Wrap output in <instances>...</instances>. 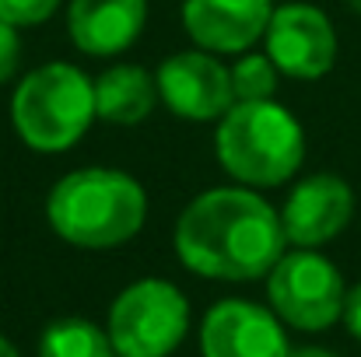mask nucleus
<instances>
[{"label": "nucleus", "instance_id": "2eb2a0df", "mask_svg": "<svg viewBox=\"0 0 361 357\" xmlns=\"http://www.w3.org/2000/svg\"><path fill=\"white\" fill-rule=\"evenodd\" d=\"M228 70H232L235 102H267V99H274L281 70L274 67V60L267 53H242Z\"/></svg>", "mask_w": 361, "mask_h": 357}, {"label": "nucleus", "instance_id": "a211bd4d", "mask_svg": "<svg viewBox=\"0 0 361 357\" xmlns=\"http://www.w3.org/2000/svg\"><path fill=\"white\" fill-rule=\"evenodd\" d=\"M341 319H344L348 333L361 344V280L348 291V298H344V315H341Z\"/></svg>", "mask_w": 361, "mask_h": 357}, {"label": "nucleus", "instance_id": "f3484780", "mask_svg": "<svg viewBox=\"0 0 361 357\" xmlns=\"http://www.w3.org/2000/svg\"><path fill=\"white\" fill-rule=\"evenodd\" d=\"M18 63H21V39H18V28L0 21V84H7L14 74H18Z\"/></svg>", "mask_w": 361, "mask_h": 357}, {"label": "nucleus", "instance_id": "4468645a", "mask_svg": "<svg viewBox=\"0 0 361 357\" xmlns=\"http://www.w3.org/2000/svg\"><path fill=\"white\" fill-rule=\"evenodd\" d=\"M39 357H116L113 340L88 319H56L39 337Z\"/></svg>", "mask_w": 361, "mask_h": 357}, {"label": "nucleus", "instance_id": "f03ea898", "mask_svg": "<svg viewBox=\"0 0 361 357\" xmlns=\"http://www.w3.org/2000/svg\"><path fill=\"white\" fill-rule=\"evenodd\" d=\"M46 221L78 249H116L144 228L147 193L120 168H78L49 189Z\"/></svg>", "mask_w": 361, "mask_h": 357}, {"label": "nucleus", "instance_id": "f257e3e1", "mask_svg": "<svg viewBox=\"0 0 361 357\" xmlns=\"http://www.w3.org/2000/svg\"><path fill=\"white\" fill-rule=\"evenodd\" d=\"M281 214L249 186H218L186 203L176 221L179 263L207 280L245 284L284 256Z\"/></svg>", "mask_w": 361, "mask_h": 357}, {"label": "nucleus", "instance_id": "7ed1b4c3", "mask_svg": "<svg viewBox=\"0 0 361 357\" xmlns=\"http://www.w3.org/2000/svg\"><path fill=\"white\" fill-rule=\"evenodd\" d=\"M221 168L249 189L284 186L305 161V130L281 102H235L218 119Z\"/></svg>", "mask_w": 361, "mask_h": 357}, {"label": "nucleus", "instance_id": "6ab92c4d", "mask_svg": "<svg viewBox=\"0 0 361 357\" xmlns=\"http://www.w3.org/2000/svg\"><path fill=\"white\" fill-rule=\"evenodd\" d=\"M288 357H337V354L326 351V347H298V351H291Z\"/></svg>", "mask_w": 361, "mask_h": 357}, {"label": "nucleus", "instance_id": "9d476101", "mask_svg": "<svg viewBox=\"0 0 361 357\" xmlns=\"http://www.w3.org/2000/svg\"><path fill=\"white\" fill-rule=\"evenodd\" d=\"M351 218H355V189L330 172L302 179L281 211L284 238L295 249H319L334 242L351 225Z\"/></svg>", "mask_w": 361, "mask_h": 357}, {"label": "nucleus", "instance_id": "dca6fc26", "mask_svg": "<svg viewBox=\"0 0 361 357\" xmlns=\"http://www.w3.org/2000/svg\"><path fill=\"white\" fill-rule=\"evenodd\" d=\"M60 0H0V21L14 25V28H28V25H42L56 14Z\"/></svg>", "mask_w": 361, "mask_h": 357}, {"label": "nucleus", "instance_id": "20e7f679", "mask_svg": "<svg viewBox=\"0 0 361 357\" xmlns=\"http://www.w3.org/2000/svg\"><path fill=\"white\" fill-rule=\"evenodd\" d=\"M95 119V81L74 63L35 67L11 99V123L21 144L42 154L71 151Z\"/></svg>", "mask_w": 361, "mask_h": 357}, {"label": "nucleus", "instance_id": "aec40b11", "mask_svg": "<svg viewBox=\"0 0 361 357\" xmlns=\"http://www.w3.org/2000/svg\"><path fill=\"white\" fill-rule=\"evenodd\" d=\"M0 357H21L18 354V347H14L7 337H0Z\"/></svg>", "mask_w": 361, "mask_h": 357}, {"label": "nucleus", "instance_id": "6e6552de", "mask_svg": "<svg viewBox=\"0 0 361 357\" xmlns=\"http://www.w3.org/2000/svg\"><path fill=\"white\" fill-rule=\"evenodd\" d=\"M158 99L190 123H218L232 106V70L207 49H183L172 53L158 74Z\"/></svg>", "mask_w": 361, "mask_h": 357}, {"label": "nucleus", "instance_id": "ddd939ff", "mask_svg": "<svg viewBox=\"0 0 361 357\" xmlns=\"http://www.w3.org/2000/svg\"><path fill=\"white\" fill-rule=\"evenodd\" d=\"M158 106V81L137 63H116L95 77V116L116 126H137Z\"/></svg>", "mask_w": 361, "mask_h": 357}, {"label": "nucleus", "instance_id": "412c9836", "mask_svg": "<svg viewBox=\"0 0 361 357\" xmlns=\"http://www.w3.org/2000/svg\"><path fill=\"white\" fill-rule=\"evenodd\" d=\"M351 4H355V7H358V11H361V0H351Z\"/></svg>", "mask_w": 361, "mask_h": 357}, {"label": "nucleus", "instance_id": "39448f33", "mask_svg": "<svg viewBox=\"0 0 361 357\" xmlns=\"http://www.w3.org/2000/svg\"><path fill=\"white\" fill-rule=\"evenodd\" d=\"M106 333L116 357H169L190 333V301L161 277L133 280L109 305Z\"/></svg>", "mask_w": 361, "mask_h": 357}, {"label": "nucleus", "instance_id": "423d86ee", "mask_svg": "<svg viewBox=\"0 0 361 357\" xmlns=\"http://www.w3.org/2000/svg\"><path fill=\"white\" fill-rule=\"evenodd\" d=\"M267 298L281 322L302 333H323L344 315V277L316 249L284 252L267 273Z\"/></svg>", "mask_w": 361, "mask_h": 357}, {"label": "nucleus", "instance_id": "9b49d317", "mask_svg": "<svg viewBox=\"0 0 361 357\" xmlns=\"http://www.w3.org/2000/svg\"><path fill=\"white\" fill-rule=\"evenodd\" d=\"M274 0H183V25L197 49L214 56L249 53L270 25Z\"/></svg>", "mask_w": 361, "mask_h": 357}, {"label": "nucleus", "instance_id": "f8f14e48", "mask_svg": "<svg viewBox=\"0 0 361 357\" xmlns=\"http://www.w3.org/2000/svg\"><path fill=\"white\" fill-rule=\"evenodd\" d=\"M147 21V0H71L67 32L88 56L126 53Z\"/></svg>", "mask_w": 361, "mask_h": 357}, {"label": "nucleus", "instance_id": "0eeeda50", "mask_svg": "<svg viewBox=\"0 0 361 357\" xmlns=\"http://www.w3.org/2000/svg\"><path fill=\"white\" fill-rule=\"evenodd\" d=\"M267 56L284 77L319 81L337 63L334 21L312 4H281L267 25Z\"/></svg>", "mask_w": 361, "mask_h": 357}, {"label": "nucleus", "instance_id": "1a4fd4ad", "mask_svg": "<svg viewBox=\"0 0 361 357\" xmlns=\"http://www.w3.org/2000/svg\"><path fill=\"white\" fill-rule=\"evenodd\" d=\"M200 354L204 357H288L284 322L274 308H263L245 298L218 301L200 322Z\"/></svg>", "mask_w": 361, "mask_h": 357}]
</instances>
